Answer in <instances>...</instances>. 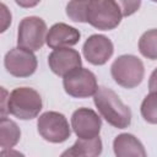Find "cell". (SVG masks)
<instances>
[{"mask_svg":"<svg viewBox=\"0 0 157 157\" xmlns=\"http://www.w3.org/2000/svg\"><path fill=\"white\" fill-rule=\"evenodd\" d=\"M66 15L74 22L90 23L101 31H110L119 26L123 13L114 0H70Z\"/></svg>","mask_w":157,"mask_h":157,"instance_id":"obj_1","label":"cell"},{"mask_svg":"<svg viewBox=\"0 0 157 157\" xmlns=\"http://www.w3.org/2000/svg\"><path fill=\"white\" fill-rule=\"evenodd\" d=\"M93 102L101 117L112 126L125 129L131 124V110L119 96L108 87H98Z\"/></svg>","mask_w":157,"mask_h":157,"instance_id":"obj_2","label":"cell"},{"mask_svg":"<svg viewBox=\"0 0 157 157\" xmlns=\"http://www.w3.org/2000/svg\"><path fill=\"white\" fill-rule=\"evenodd\" d=\"M42 108V97L32 87H17L9 94L7 112L21 120L37 118Z\"/></svg>","mask_w":157,"mask_h":157,"instance_id":"obj_3","label":"cell"},{"mask_svg":"<svg viewBox=\"0 0 157 157\" xmlns=\"http://www.w3.org/2000/svg\"><path fill=\"white\" fill-rule=\"evenodd\" d=\"M110 74L113 80L124 88L137 87L145 76V66L141 59L132 54H124L118 56L112 66Z\"/></svg>","mask_w":157,"mask_h":157,"instance_id":"obj_4","label":"cell"},{"mask_svg":"<svg viewBox=\"0 0 157 157\" xmlns=\"http://www.w3.org/2000/svg\"><path fill=\"white\" fill-rule=\"evenodd\" d=\"M38 134L48 142L61 144L71 135V128L64 114L54 110L45 112L37 120Z\"/></svg>","mask_w":157,"mask_h":157,"instance_id":"obj_5","label":"cell"},{"mask_svg":"<svg viewBox=\"0 0 157 157\" xmlns=\"http://www.w3.org/2000/svg\"><path fill=\"white\" fill-rule=\"evenodd\" d=\"M47 25L38 16H28L21 20L17 28V45L32 52L39 50L47 39Z\"/></svg>","mask_w":157,"mask_h":157,"instance_id":"obj_6","label":"cell"},{"mask_svg":"<svg viewBox=\"0 0 157 157\" xmlns=\"http://www.w3.org/2000/svg\"><path fill=\"white\" fill-rule=\"evenodd\" d=\"M63 86L65 92L74 98H88L98 90L96 75L82 66L66 74L63 77Z\"/></svg>","mask_w":157,"mask_h":157,"instance_id":"obj_7","label":"cell"},{"mask_svg":"<svg viewBox=\"0 0 157 157\" xmlns=\"http://www.w3.org/2000/svg\"><path fill=\"white\" fill-rule=\"evenodd\" d=\"M4 65L6 71L15 77H29L36 72L38 61L32 50L16 47L6 53Z\"/></svg>","mask_w":157,"mask_h":157,"instance_id":"obj_8","label":"cell"},{"mask_svg":"<svg viewBox=\"0 0 157 157\" xmlns=\"http://www.w3.org/2000/svg\"><path fill=\"white\" fill-rule=\"evenodd\" d=\"M71 128L78 139H93L99 136L102 119L93 109L82 107L72 113Z\"/></svg>","mask_w":157,"mask_h":157,"instance_id":"obj_9","label":"cell"},{"mask_svg":"<svg viewBox=\"0 0 157 157\" xmlns=\"http://www.w3.org/2000/svg\"><path fill=\"white\" fill-rule=\"evenodd\" d=\"M114 45L112 40L103 34L90 36L82 47V54L85 59L92 65H104L113 55Z\"/></svg>","mask_w":157,"mask_h":157,"instance_id":"obj_10","label":"cell"},{"mask_svg":"<svg viewBox=\"0 0 157 157\" xmlns=\"http://www.w3.org/2000/svg\"><path fill=\"white\" fill-rule=\"evenodd\" d=\"M48 65L55 75L64 77L74 69L81 67L82 60L80 53L76 49L65 47L53 49V52L48 56Z\"/></svg>","mask_w":157,"mask_h":157,"instance_id":"obj_11","label":"cell"},{"mask_svg":"<svg viewBox=\"0 0 157 157\" xmlns=\"http://www.w3.org/2000/svg\"><path fill=\"white\" fill-rule=\"evenodd\" d=\"M80 38H81V33L77 28L69 26L64 22H59L49 28L47 33L45 43L50 49H58V48L72 47L78 43Z\"/></svg>","mask_w":157,"mask_h":157,"instance_id":"obj_12","label":"cell"},{"mask_svg":"<svg viewBox=\"0 0 157 157\" xmlns=\"http://www.w3.org/2000/svg\"><path fill=\"white\" fill-rule=\"evenodd\" d=\"M113 150L115 156L118 157H129V156H137L145 157L146 151L141 141L135 137L132 134H119L113 141Z\"/></svg>","mask_w":157,"mask_h":157,"instance_id":"obj_13","label":"cell"},{"mask_svg":"<svg viewBox=\"0 0 157 157\" xmlns=\"http://www.w3.org/2000/svg\"><path fill=\"white\" fill-rule=\"evenodd\" d=\"M103 145L99 136L93 139H77L75 144L64 151L61 156H74V157H96L102 153Z\"/></svg>","mask_w":157,"mask_h":157,"instance_id":"obj_14","label":"cell"},{"mask_svg":"<svg viewBox=\"0 0 157 157\" xmlns=\"http://www.w3.org/2000/svg\"><path fill=\"white\" fill-rule=\"evenodd\" d=\"M21 137V130L18 125L6 118L1 117L0 119V146L4 150H11L13 146L17 145Z\"/></svg>","mask_w":157,"mask_h":157,"instance_id":"obj_15","label":"cell"},{"mask_svg":"<svg viewBox=\"0 0 157 157\" xmlns=\"http://www.w3.org/2000/svg\"><path fill=\"white\" fill-rule=\"evenodd\" d=\"M139 52L150 60H157V28L142 33L139 39Z\"/></svg>","mask_w":157,"mask_h":157,"instance_id":"obj_16","label":"cell"},{"mask_svg":"<svg viewBox=\"0 0 157 157\" xmlns=\"http://www.w3.org/2000/svg\"><path fill=\"white\" fill-rule=\"evenodd\" d=\"M141 115L148 124H157V92H150L142 101Z\"/></svg>","mask_w":157,"mask_h":157,"instance_id":"obj_17","label":"cell"},{"mask_svg":"<svg viewBox=\"0 0 157 157\" xmlns=\"http://www.w3.org/2000/svg\"><path fill=\"white\" fill-rule=\"evenodd\" d=\"M114 1L118 4L123 13V17L134 15L141 6V0H114Z\"/></svg>","mask_w":157,"mask_h":157,"instance_id":"obj_18","label":"cell"},{"mask_svg":"<svg viewBox=\"0 0 157 157\" xmlns=\"http://www.w3.org/2000/svg\"><path fill=\"white\" fill-rule=\"evenodd\" d=\"M1 18H2V27H1V32H5L7 26L11 23V13L7 11V7L5 6V4H1Z\"/></svg>","mask_w":157,"mask_h":157,"instance_id":"obj_19","label":"cell"},{"mask_svg":"<svg viewBox=\"0 0 157 157\" xmlns=\"http://www.w3.org/2000/svg\"><path fill=\"white\" fill-rule=\"evenodd\" d=\"M15 2H16L20 7L31 9V7L37 6V5L40 2V0H15Z\"/></svg>","mask_w":157,"mask_h":157,"instance_id":"obj_20","label":"cell"},{"mask_svg":"<svg viewBox=\"0 0 157 157\" xmlns=\"http://www.w3.org/2000/svg\"><path fill=\"white\" fill-rule=\"evenodd\" d=\"M148 90L150 92H157V67L152 71L148 80Z\"/></svg>","mask_w":157,"mask_h":157,"instance_id":"obj_21","label":"cell"},{"mask_svg":"<svg viewBox=\"0 0 157 157\" xmlns=\"http://www.w3.org/2000/svg\"><path fill=\"white\" fill-rule=\"evenodd\" d=\"M151 1H153V2H157V0H151Z\"/></svg>","mask_w":157,"mask_h":157,"instance_id":"obj_22","label":"cell"}]
</instances>
